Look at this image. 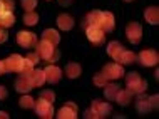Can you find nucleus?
Here are the masks:
<instances>
[{"label": "nucleus", "mask_w": 159, "mask_h": 119, "mask_svg": "<svg viewBox=\"0 0 159 119\" xmlns=\"http://www.w3.org/2000/svg\"><path fill=\"white\" fill-rule=\"evenodd\" d=\"M126 87L131 94H143L148 89V82L137 72H131L129 76H126Z\"/></svg>", "instance_id": "1"}, {"label": "nucleus", "mask_w": 159, "mask_h": 119, "mask_svg": "<svg viewBox=\"0 0 159 119\" xmlns=\"http://www.w3.org/2000/svg\"><path fill=\"white\" fill-rule=\"evenodd\" d=\"M137 61L143 64L144 67H152L159 62V56L154 49H144L143 52L137 56Z\"/></svg>", "instance_id": "2"}, {"label": "nucleus", "mask_w": 159, "mask_h": 119, "mask_svg": "<svg viewBox=\"0 0 159 119\" xmlns=\"http://www.w3.org/2000/svg\"><path fill=\"white\" fill-rule=\"evenodd\" d=\"M34 108H35L37 114L40 117L44 119H50L54 117V108H52V103H49V101L42 99V97H39V101L35 104H34Z\"/></svg>", "instance_id": "3"}, {"label": "nucleus", "mask_w": 159, "mask_h": 119, "mask_svg": "<svg viewBox=\"0 0 159 119\" xmlns=\"http://www.w3.org/2000/svg\"><path fill=\"white\" fill-rule=\"evenodd\" d=\"M17 44L24 49H30L37 44V35L34 32H27V30H20L17 34Z\"/></svg>", "instance_id": "4"}, {"label": "nucleus", "mask_w": 159, "mask_h": 119, "mask_svg": "<svg viewBox=\"0 0 159 119\" xmlns=\"http://www.w3.org/2000/svg\"><path fill=\"white\" fill-rule=\"evenodd\" d=\"M102 74L107 77V80L109 79H121L124 76V67L119 62L107 64V66H104V69H102Z\"/></svg>", "instance_id": "5"}, {"label": "nucleus", "mask_w": 159, "mask_h": 119, "mask_svg": "<svg viewBox=\"0 0 159 119\" xmlns=\"http://www.w3.org/2000/svg\"><path fill=\"white\" fill-rule=\"evenodd\" d=\"M85 34H87V39L91 40L94 45H101V44H104V40H106V32L102 30L101 27L91 25V27L85 29Z\"/></svg>", "instance_id": "6"}, {"label": "nucleus", "mask_w": 159, "mask_h": 119, "mask_svg": "<svg viewBox=\"0 0 159 119\" xmlns=\"http://www.w3.org/2000/svg\"><path fill=\"white\" fill-rule=\"evenodd\" d=\"M24 64V57L19 56V54H12L10 57H7L3 61V67H5V72H20V67Z\"/></svg>", "instance_id": "7"}, {"label": "nucleus", "mask_w": 159, "mask_h": 119, "mask_svg": "<svg viewBox=\"0 0 159 119\" xmlns=\"http://www.w3.org/2000/svg\"><path fill=\"white\" fill-rule=\"evenodd\" d=\"M126 35H127V39L131 44H137V42L141 40V37H143V27H141V24H137V22L127 24Z\"/></svg>", "instance_id": "8"}, {"label": "nucleus", "mask_w": 159, "mask_h": 119, "mask_svg": "<svg viewBox=\"0 0 159 119\" xmlns=\"http://www.w3.org/2000/svg\"><path fill=\"white\" fill-rule=\"evenodd\" d=\"M44 72H45V82H49V84H57L62 77L61 67L54 66V64H49L44 69Z\"/></svg>", "instance_id": "9"}, {"label": "nucleus", "mask_w": 159, "mask_h": 119, "mask_svg": "<svg viewBox=\"0 0 159 119\" xmlns=\"http://www.w3.org/2000/svg\"><path fill=\"white\" fill-rule=\"evenodd\" d=\"M35 47H37V50H35L37 56L42 57V59H45V61L50 57V54H52L54 50H55V45H52L50 42H47L45 39H42L40 42H37Z\"/></svg>", "instance_id": "10"}, {"label": "nucleus", "mask_w": 159, "mask_h": 119, "mask_svg": "<svg viewBox=\"0 0 159 119\" xmlns=\"http://www.w3.org/2000/svg\"><path fill=\"white\" fill-rule=\"evenodd\" d=\"M34 84H32V79L30 76H25V74H20L19 77H17L15 80V91L22 92V94H25V92L32 91Z\"/></svg>", "instance_id": "11"}, {"label": "nucleus", "mask_w": 159, "mask_h": 119, "mask_svg": "<svg viewBox=\"0 0 159 119\" xmlns=\"http://www.w3.org/2000/svg\"><path fill=\"white\" fill-rule=\"evenodd\" d=\"M137 111L139 112H148L149 109H156L157 108V96H152V97H143V99L137 101Z\"/></svg>", "instance_id": "12"}, {"label": "nucleus", "mask_w": 159, "mask_h": 119, "mask_svg": "<svg viewBox=\"0 0 159 119\" xmlns=\"http://www.w3.org/2000/svg\"><path fill=\"white\" fill-rule=\"evenodd\" d=\"M101 14H102V12H99V10L89 12V14L84 17V22H82V29H84V30L87 27H91V25H94V27H101Z\"/></svg>", "instance_id": "13"}, {"label": "nucleus", "mask_w": 159, "mask_h": 119, "mask_svg": "<svg viewBox=\"0 0 159 119\" xmlns=\"http://www.w3.org/2000/svg\"><path fill=\"white\" fill-rule=\"evenodd\" d=\"M57 117L59 119H75L77 117V106L74 103H67L62 109H59Z\"/></svg>", "instance_id": "14"}, {"label": "nucleus", "mask_w": 159, "mask_h": 119, "mask_svg": "<svg viewBox=\"0 0 159 119\" xmlns=\"http://www.w3.org/2000/svg\"><path fill=\"white\" fill-rule=\"evenodd\" d=\"M114 15L111 12H102L101 14V29L104 32H112L114 30Z\"/></svg>", "instance_id": "15"}, {"label": "nucleus", "mask_w": 159, "mask_h": 119, "mask_svg": "<svg viewBox=\"0 0 159 119\" xmlns=\"http://www.w3.org/2000/svg\"><path fill=\"white\" fill-rule=\"evenodd\" d=\"M92 109L97 112L99 117H106L109 116L111 111H112V108H111L109 103H102V101H94L92 103Z\"/></svg>", "instance_id": "16"}, {"label": "nucleus", "mask_w": 159, "mask_h": 119, "mask_svg": "<svg viewBox=\"0 0 159 119\" xmlns=\"http://www.w3.org/2000/svg\"><path fill=\"white\" fill-rule=\"evenodd\" d=\"M57 25L62 30H70V29L74 27V19L69 14H61L57 17Z\"/></svg>", "instance_id": "17"}, {"label": "nucleus", "mask_w": 159, "mask_h": 119, "mask_svg": "<svg viewBox=\"0 0 159 119\" xmlns=\"http://www.w3.org/2000/svg\"><path fill=\"white\" fill-rule=\"evenodd\" d=\"M144 19L151 25H157L159 24V8L157 7H148L144 12Z\"/></svg>", "instance_id": "18"}, {"label": "nucleus", "mask_w": 159, "mask_h": 119, "mask_svg": "<svg viewBox=\"0 0 159 119\" xmlns=\"http://www.w3.org/2000/svg\"><path fill=\"white\" fill-rule=\"evenodd\" d=\"M42 39L50 42L52 45H57L59 42H61V35H59V32L55 30V29H45V30L42 32Z\"/></svg>", "instance_id": "19"}, {"label": "nucleus", "mask_w": 159, "mask_h": 119, "mask_svg": "<svg viewBox=\"0 0 159 119\" xmlns=\"http://www.w3.org/2000/svg\"><path fill=\"white\" fill-rule=\"evenodd\" d=\"M124 50V47L121 44H119V42H109V45H107V54H109L111 57L114 59L116 62H117V59H119V56H121V52Z\"/></svg>", "instance_id": "20"}, {"label": "nucleus", "mask_w": 159, "mask_h": 119, "mask_svg": "<svg viewBox=\"0 0 159 119\" xmlns=\"http://www.w3.org/2000/svg\"><path fill=\"white\" fill-rule=\"evenodd\" d=\"M30 79H32L34 87H40L42 84L45 82V72L42 69H34L32 74H30Z\"/></svg>", "instance_id": "21"}, {"label": "nucleus", "mask_w": 159, "mask_h": 119, "mask_svg": "<svg viewBox=\"0 0 159 119\" xmlns=\"http://www.w3.org/2000/svg\"><path fill=\"white\" fill-rule=\"evenodd\" d=\"M80 72H82V69H80V66L77 62H70L66 66V74L69 79H75L80 76Z\"/></svg>", "instance_id": "22"}, {"label": "nucleus", "mask_w": 159, "mask_h": 119, "mask_svg": "<svg viewBox=\"0 0 159 119\" xmlns=\"http://www.w3.org/2000/svg\"><path fill=\"white\" fill-rule=\"evenodd\" d=\"M136 59H137V56L134 52H131V50H126L124 49L122 52H121V56H119V59H117V62L119 64H134L136 62Z\"/></svg>", "instance_id": "23"}, {"label": "nucleus", "mask_w": 159, "mask_h": 119, "mask_svg": "<svg viewBox=\"0 0 159 119\" xmlns=\"http://www.w3.org/2000/svg\"><path fill=\"white\" fill-rule=\"evenodd\" d=\"M14 24H15V15H14V12H5V14L0 15V25H2L3 29L12 27Z\"/></svg>", "instance_id": "24"}, {"label": "nucleus", "mask_w": 159, "mask_h": 119, "mask_svg": "<svg viewBox=\"0 0 159 119\" xmlns=\"http://www.w3.org/2000/svg\"><path fill=\"white\" fill-rule=\"evenodd\" d=\"M119 89L121 87H119L117 84H106L104 86V96L109 101H114L116 96H117V92H119Z\"/></svg>", "instance_id": "25"}, {"label": "nucleus", "mask_w": 159, "mask_h": 119, "mask_svg": "<svg viewBox=\"0 0 159 119\" xmlns=\"http://www.w3.org/2000/svg\"><path fill=\"white\" fill-rule=\"evenodd\" d=\"M131 97H132V94L129 91H122V89H119V92H117V96H116L114 101H117L121 106H127L129 103H131Z\"/></svg>", "instance_id": "26"}, {"label": "nucleus", "mask_w": 159, "mask_h": 119, "mask_svg": "<svg viewBox=\"0 0 159 119\" xmlns=\"http://www.w3.org/2000/svg\"><path fill=\"white\" fill-rule=\"evenodd\" d=\"M37 22H39V14H35L34 10L25 12V15H24V24L25 25H35Z\"/></svg>", "instance_id": "27"}, {"label": "nucleus", "mask_w": 159, "mask_h": 119, "mask_svg": "<svg viewBox=\"0 0 159 119\" xmlns=\"http://www.w3.org/2000/svg\"><path fill=\"white\" fill-rule=\"evenodd\" d=\"M19 104H20V108H24V109H32L34 104H35V101H34L30 96H22L19 101Z\"/></svg>", "instance_id": "28"}, {"label": "nucleus", "mask_w": 159, "mask_h": 119, "mask_svg": "<svg viewBox=\"0 0 159 119\" xmlns=\"http://www.w3.org/2000/svg\"><path fill=\"white\" fill-rule=\"evenodd\" d=\"M32 71H34V64H32V62H29L27 59L24 57V64H22V67H20V72H19V74L30 76V74H32Z\"/></svg>", "instance_id": "29"}, {"label": "nucleus", "mask_w": 159, "mask_h": 119, "mask_svg": "<svg viewBox=\"0 0 159 119\" xmlns=\"http://www.w3.org/2000/svg\"><path fill=\"white\" fill-rule=\"evenodd\" d=\"M12 8H14L12 0H0V15L5 14V12H12Z\"/></svg>", "instance_id": "30"}, {"label": "nucleus", "mask_w": 159, "mask_h": 119, "mask_svg": "<svg viewBox=\"0 0 159 119\" xmlns=\"http://www.w3.org/2000/svg\"><path fill=\"white\" fill-rule=\"evenodd\" d=\"M92 82L96 84L97 87H104L106 84H107V77H106L104 74H102V72H99V74H96V76H94Z\"/></svg>", "instance_id": "31"}, {"label": "nucleus", "mask_w": 159, "mask_h": 119, "mask_svg": "<svg viewBox=\"0 0 159 119\" xmlns=\"http://www.w3.org/2000/svg\"><path fill=\"white\" fill-rule=\"evenodd\" d=\"M37 7V0H22V8L25 12H30Z\"/></svg>", "instance_id": "32"}, {"label": "nucleus", "mask_w": 159, "mask_h": 119, "mask_svg": "<svg viewBox=\"0 0 159 119\" xmlns=\"http://www.w3.org/2000/svg\"><path fill=\"white\" fill-rule=\"evenodd\" d=\"M40 97H42V99H45V101H49V103H54V101H55V94L52 91H44L40 94Z\"/></svg>", "instance_id": "33"}, {"label": "nucleus", "mask_w": 159, "mask_h": 119, "mask_svg": "<svg viewBox=\"0 0 159 119\" xmlns=\"http://www.w3.org/2000/svg\"><path fill=\"white\" fill-rule=\"evenodd\" d=\"M25 59H27L29 62H32L34 66H35V64H39V61H40V57L37 56V52H32V54H29V56L25 57Z\"/></svg>", "instance_id": "34"}, {"label": "nucleus", "mask_w": 159, "mask_h": 119, "mask_svg": "<svg viewBox=\"0 0 159 119\" xmlns=\"http://www.w3.org/2000/svg\"><path fill=\"white\" fill-rule=\"evenodd\" d=\"M59 56H61V54H59L57 50H54V52L50 54V57L47 59V62H49V64H52V62H55V61H57V59H59Z\"/></svg>", "instance_id": "35"}, {"label": "nucleus", "mask_w": 159, "mask_h": 119, "mask_svg": "<svg viewBox=\"0 0 159 119\" xmlns=\"http://www.w3.org/2000/svg\"><path fill=\"white\" fill-rule=\"evenodd\" d=\"M7 37H8V34L3 30V27L0 25V44H2V42H5V40H7Z\"/></svg>", "instance_id": "36"}, {"label": "nucleus", "mask_w": 159, "mask_h": 119, "mask_svg": "<svg viewBox=\"0 0 159 119\" xmlns=\"http://www.w3.org/2000/svg\"><path fill=\"white\" fill-rule=\"evenodd\" d=\"M85 117H89V119H91V117H99V116H97V112H96V111H94V109L91 108V109H87V111H85Z\"/></svg>", "instance_id": "37"}, {"label": "nucleus", "mask_w": 159, "mask_h": 119, "mask_svg": "<svg viewBox=\"0 0 159 119\" xmlns=\"http://www.w3.org/2000/svg\"><path fill=\"white\" fill-rule=\"evenodd\" d=\"M5 97H7V89L3 87V86H0V101L5 99Z\"/></svg>", "instance_id": "38"}, {"label": "nucleus", "mask_w": 159, "mask_h": 119, "mask_svg": "<svg viewBox=\"0 0 159 119\" xmlns=\"http://www.w3.org/2000/svg\"><path fill=\"white\" fill-rule=\"evenodd\" d=\"M5 72V67H3V61H0V76Z\"/></svg>", "instance_id": "39"}, {"label": "nucleus", "mask_w": 159, "mask_h": 119, "mask_svg": "<svg viewBox=\"0 0 159 119\" xmlns=\"http://www.w3.org/2000/svg\"><path fill=\"white\" fill-rule=\"evenodd\" d=\"M7 117H8V114H7V112L0 111V119H7Z\"/></svg>", "instance_id": "40"}, {"label": "nucleus", "mask_w": 159, "mask_h": 119, "mask_svg": "<svg viewBox=\"0 0 159 119\" xmlns=\"http://www.w3.org/2000/svg\"><path fill=\"white\" fill-rule=\"evenodd\" d=\"M124 2H132V0H124Z\"/></svg>", "instance_id": "41"}]
</instances>
